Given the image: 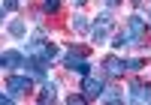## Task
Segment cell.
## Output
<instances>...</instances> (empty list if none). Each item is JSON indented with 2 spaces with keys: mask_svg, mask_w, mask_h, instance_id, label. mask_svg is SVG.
Returning <instances> with one entry per match:
<instances>
[{
  "mask_svg": "<svg viewBox=\"0 0 151 105\" xmlns=\"http://www.w3.org/2000/svg\"><path fill=\"white\" fill-rule=\"evenodd\" d=\"M112 24H115V21H112L109 12H103V15H97V18H94V24H91V30H88V33H91V39H94L97 45L112 33Z\"/></svg>",
  "mask_w": 151,
  "mask_h": 105,
  "instance_id": "1",
  "label": "cell"
},
{
  "mask_svg": "<svg viewBox=\"0 0 151 105\" xmlns=\"http://www.w3.org/2000/svg\"><path fill=\"white\" fill-rule=\"evenodd\" d=\"M64 66H67L70 72L91 75V63L85 60V54H82V51H67V54H64Z\"/></svg>",
  "mask_w": 151,
  "mask_h": 105,
  "instance_id": "2",
  "label": "cell"
},
{
  "mask_svg": "<svg viewBox=\"0 0 151 105\" xmlns=\"http://www.w3.org/2000/svg\"><path fill=\"white\" fill-rule=\"evenodd\" d=\"M24 69H30V78H36V81H45L48 60H45L42 54H27V60H24Z\"/></svg>",
  "mask_w": 151,
  "mask_h": 105,
  "instance_id": "3",
  "label": "cell"
},
{
  "mask_svg": "<svg viewBox=\"0 0 151 105\" xmlns=\"http://www.w3.org/2000/svg\"><path fill=\"white\" fill-rule=\"evenodd\" d=\"M127 39H130V45H142L145 42V21L139 15L127 18Z\"/></svg>",
  "mask_w": 151,
  "mask_h": 105,
  "instance_id": "4",
  "label": "cell"
},
{
  "mask_svg": "<svg viewBox=\"0 0 151 105\" xmlns=\"http://www.w3.org/2000/svg\"><path fill=\"white\" fill-rule=\"evenodd\" d=\"M6 90L9 93H30L33 90V78L30 75H9L6 78Z\"/></svg>",
  "mask_w": 151,
  "mask_h": 105,
  "instance_id": "5",
  "label": "cell"
},
{
  "mask_svg": "<svg viewBox=\"0 0 151 105\" xmlns=\"http://www.w3.org/2000/svg\"><path fill=\"white\" fill-rule=\"evenodd\" d=\"M103 78H97V75H82V93L88 99H100V93H103Z\"/></svg>",
  "mask_w": 151,
  "mask_h": 105,
  "instance_id": "6",
  "label": "cell"
},
{
  "mask_svg": "<svg viewBox=\"0 0 151 105\" xmlns=\"http://www.w3.org/2000/svg\"><path fill=\"white\" fill-rule=\"evenodd\" d=\"M0 66L3 69H24V54L21 51H0Z\"/></svg>",
  "mask_w": 151,
  "mask_h": 105,
  "instance_id": "7",
  "label": "cell"
},
{
  "mask_svg": "<svg viewBox=\"0 0 151 105\" xmlns=\"http://www.w3.org/2000/svg\"><path fill=\"white\" fill-rule=\"evenodd\" d=\"M130 102H151V87L145 81H130Z\"/></svg>",
  "mask_w": 151,
  "mask_h": 105,
  "instance_id": "8",
  "label": "cell"
},
{
  "mask_svg": "<svg viewBox=\"0 0 151 105\" xmlns=\"http://www.w3.org/2000/svg\"><path fill=\"white\" fill-rule=\"evenodd\" d=\"M103 69H106V75H112V78H118V75H124L127 72V60H121V57H106L103 60Z\"/></svg>",
  "mask_w": 151,
  "mask_h": 105,
  "instance_id": "9",
  "label": "cell"
},
{
  "mask_svg": "<svg viewBox=\"0 0 151 105\" xmlns=\"http://www.w3.org/2000/svg\"><path fill=\"white\" fill-rule=\"evenodd\" d=\"M55 99H58V84H55V81H45V84H42V93L36 96V102L45 105V102H55Z\"/></svg>",
  "mask_w": 151,
  "mask_h": 105,
  "instance_id": "10",
  "label": "cell"
},
{
  "mask_svg": "<svg viewBox=\"0 0 151 105\" xmlns=\"http://www.w3.org/2000/svg\"><path fill=\"white\" fill-rule=\"evenodd\" d=\"M42 45H45V33H42V30H36V33H33V39L27 42V54H40Z\"/></svg>",
  "mask_w": 151,
  "mask_h": 105,
  "instance_id": "11",
  "label": "cell"
},
{
  "mask_svg": "<svg viewBox=\"0 0 151 105\" xmlns=\"http://www.w3.org/2000/svg\"><path fill=\"white\" fill-rule=\"evenodd\" d=\"M73 30H76V33H88V30H91V24H88L85 15H79V12H76V15H73Z\"/></svg>",
  "mask_w": 151,
  "mask_h": 105,
  "instance_id": "12",
  "label": "cell"
},
{
  "mask_svg": "<svg viewBox=\"0 0 151 105\" xmlns=\"http://www.w3.org/2000/svg\"><path fill=\"white\" fill-rule=\"evenodd\" d=\"M40 54H42V57H45L48 63H52L55 57H60V48H58V45H52V42H45V45H42V51H40Z\"/></svg>",
  "mask_w": 151,
  "mask_h": 105,
  "instance_id": "13",
  "label": "cell"
},
{
  "mask_svg": "<svg viewBox=\"0 0 151 105\" xmlns=\"http://www.w3.org/2000/svg\"><path fill=\"white\" fill-rule=\"evenodd\" d=\"M24 33H27V27H24V21H12V24H9V36H15V39H21Z\"/></svg>",
  "mask_w": 151,
  "mask_h": 105,
  "instance_id": "14",
  "label": "cell"
},
{
  "mask_svg": "<svg viewBox=\"0 0 151 105\" xmlns=\"http://www.w3.org/2000/svg\"><path fill=\"white\" fill-rule=\"evenodd\" d=\"M100 102H124V96L115 93V90H103V93H100Z\"/></svg>",
  "mask_w": 151,
  "mask_h": 105,
  "instance_id": "15",
  "label": "cell"
},
{
  "mask_svg": "<svg viewBox=\"0 0 151 105\" xmlns=\"http://www.w3.org/2000/svg\"><path fill=\"white\" fill-rule=\"evenodd\" d=\"M127 45H130V39H127V33H118L115 39H112V48H118V51H121V48H127Z\"/></svg>",
  "mask_w": 151,
  "mask_h": 105,
  "instance_id": "16",
  "label": "cell"
},
{
  "mask_svg": "<svg viewBox=\"0 0 151 105\" xmlns=\"http://www.w3.org/2000/svg\"><path fill=\"white\" fill-rule=\"evenodd\" d=\"M42 6H45V12H58L60 9V0H42Z\"/></svg>",
  "mask_w": 151,
  "mask_h": 105,
  "instance_id": "17",
  "label": "cell"
},
{
  "mask_svg": "<svg viewBox=\"0 0 151 105\" xmlns=\"http://www.w3.org/2000/svg\"><path fill=\"white\" fill-rule=\"evenodd\" d=\"M67 102H70V105H82V102H88V96H85V93H73Z\"/></svg>",
  "mask_w": 151,
  "mask_h": 105,
  "instance_id": "18",
  "label": "cell"
},
{
  "mask_svg": "<svg viewBox=\"0 0 151 105\" xmlns=\"http://www.w3.org/2000/svg\"><path fill=\"white\" fill-rule=\"evenodd\" d=\"M145 66V60L142 57H133V60H127V69H142Z\"/></svg>",
  "mask_w": 151,
  "mask_h": 105,
  "instance_id": "19",
  "label": "cell"
},
{
  "mask_svg": "<svg viewBox=\"0 0 151 105\" xmlns=\"http://www.w3.org/2000/svg\"><path fill=\"white\" fill-rule=\"evenodd\" d=\"M3 9H6V12H15V9H18V0H3Z\"/></svg>",
  "mask_w": 151,
  "mask_h": 105,
  "instance_id": "20",
  "label": "cell"
},
{
  "mask_svg": "<svg viewBox=\"0 0 151 105\" xmlns=\"http://www.w3.org/2000/svg\"><path fill=\"white\" fill-rule=\"evenodd\" d=\"M12 99H15V96H12V93H9V90H6V93H0V105H9Z\"/></svg>",
  "mask_w": 151,
  "mask_h": 105,
  "instance_id": "21",
  "label": "cell"
},
{
  "mask_svg": "<svg viewBox=\"0 0 151 105\" xmlns=\"http://www.w3.org/2000/svg\"><path fill=\"white\" fill-rule=\"evenodd\" d=\"M106 3H109V6H118V3H121V0H106Z\"/></svg>",
  "mask_w": 151,
  "mask_h": 105,
  "instance_id": "22",
  "label": "cell"
},
{
  "mask_svg": "<svg viewBox=\"0 0 151 105\" xmlns=\"http://www.w3.org/2000/svg\"><path fill=\"white\" fill-rule=\"evenodd\" d=\"M85 3H88V0H76V6H85Z\"/></svg>",
  "mask_w": 151,
  "mask_h": 105,
  "instance_id": "23",
  "label": "cell"
},
{
  "mask_svg": "<svg viewBox=\"0 0 151 105\" xmlns=\"http://www.w3.org/2000/svg\"><path fill=\"white\" fill-rule=\"evenodd\" d=\"M0 21H3V9H0Z\"/></svg>",
  "mask_w": 151,
  "mask_h": 105,
  "instance_id": "24",
  "label": "cell"
},
{
  "mask_svg": "<svg viewBox=\"0 0 151 105\" xmlns=\"http://www.w3.org/2000/svg\"><path fill=\"white\" fill-rule=\"evenodd\" d=\"M148 21H151V12H148Z\"/></svg>",
  "mask_w": 151,
  "mask_h": 105,
  "instance_id": "25",
  "label": "cell"
},
{
  "mask_svg": "<svg viewBox=\"0 0 151 105\" xmlns=\"http://www.w3.org/2000/svg\"><path fill=\"white\" fill-rule=\"evenodd\" d=\"M133 3H139V0H133Z\"/></svg>",
  "mask_w": 151,
  "mask_h": 105,
  "instance_id": "26",
  "label": "cell"
}]
</instances>
